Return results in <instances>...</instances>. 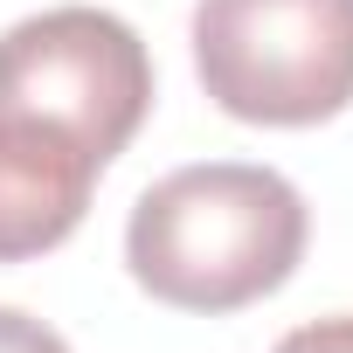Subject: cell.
Returning <instances> with one entry per match:
<instances>
[{
    "instance_id": "1",
    "label": "cell",
    "mask_w": 353,
    "mask_h": 353,
    "mask_svg": "<svg viewBox=\"0 0 353 353\" xmlns=\"http://www.w3.org/2000/svg\"><path fill=\"white\" fill-rule=\"evenodd\" d=\"M305 194L277 166L208 159L152 181L125 222L139 291L173 312H243L270 298L305 256Z\"/></svg>"
},
{
    "instance_id": "6",
    "label": "cell",
    "mask_w": 353,
    "mask_h": 353,
    "mask_svg": "<svg viewBox=\"0 0 353 353\" xmlns=\"http://www.w3.org/2000/svg\"><path fill=\"white\" fill-rule=\"evenodd\" d=\"M0 353H70V346H63L56 325H42V319H28L14 305H0Z\"/></svg>"
},
{
    "instance_id": "3",
    "label": "cell",
    "mask_w": 353,
    "mask_h": 353,
    "mask_svg": "<svg viewBox=\"0 0 353 353\" xmlns=\"http://www.w3.org/2000/svg\"><path fill=\"white\" fill-rule=\"evenodd\" d=\"M152 111V56L104 8H49L0 35V118H42L104 166Z\"/></svg>"
},
{
    "instance_id": "5",
    "label": "cell",
    "mask_w": 353,
    "mask_h": 353,
    "mask_svg": "<svg viewBox=\"0 0 353 353\" xmlns=\"http://www.w3.org/2000/svg\"><path fill=\"white\" fill-rule=\"evenodd\" d=\"M270 353H353V312H339V319H312V325L284 332Z\"/></svg>"
},
{
    "instance_id": "4",
    "label": "cell",
    "mask_w": 353,
    "mask_h": 353,
    "mask_svg": "<svg viewBox=\"0 0 353 353\" xmlns=\"http://www.w3.org/2000/svg\"><path fill=\"white\" fill-rule=\"evenodd\" d=\"M97 173L104 159L83 139L42 118H0V263H28L70 243Z\"/></svg>"
},
{
    "instance_id": "2",
    "label": "cell",
    "mask_w": 353,
    "mask_h": 353,
    "mask_svg": "<svg viewBox=\"0 0 353 353\" xmlns=\"http://www.w3.org/2000/svg\"><path fill=\"white\" fill-rule=\"evenodd\" d=\"M194 77L243 125H325L353 104V0H201Z\"/></svg>"
}]
</instances>
